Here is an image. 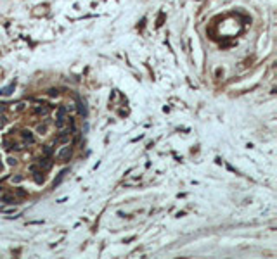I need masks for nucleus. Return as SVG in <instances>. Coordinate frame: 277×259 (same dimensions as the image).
Instances as JSON below:
<instances>
[{"instance_id":"15","label":"nucleus","mask_w":277,"mask_h":259,"mask_svg":"<svg viewBox=\"0 0 277 259\" xmlns=\"http://www.w3.org/2000/svg\"><path fill=\"white\" fill-rule=\"evenodd\" d=\"M21 180H23V176H16V178H14V181H16V183H19Z\"/></svg>"},{"instance_id":"12","label":"nucleus","mask_w":277,"mask_h":259,"mask_svg":"<svg viewBox=\"0 0 277 259\" xmlns=\"http://www.w3.org/2000/svg\"><path fill=\"white\" fill-rule=\"evenodd\" d=\"M16 195L17 197H26L28 193H26V190H23V188H16Z\"/></svg>"},{"instance_id":"4","label":"nucleus","mask_w":277,"mask_h":259,"mask_svg":"<svg viewBox=\"0 0 277 259\" xmlns=\"http://www.w3.org/2000/svg\"><path fill=\"white\" fill-rule=\"evenodd\" d=\"M33 175H35V181H37L38 185H40V183H43V181H45V178H43V175H42L40 171H33Z\"/></svg>"},{"instance_id":"6","label":"nucleus","mask_w":277,"mask_h":259,"mask_svg":"<svg viewBox=\"0 0 277 259\" xmlns=\"http://www.w3.org/2000/svg\"><path fill=\"white\" fill-rule=\"evenodd\" d=\"M64 123H66V118H56V128L62 130V128H64Z\"/></svg>"},{"instance_id":"3","label":"nucleus","mask_w":277,"mask_h":259,"mask_svg":"<svg viewBox=\"0 0 277 259\" xmlns=\"http://www.w3.org/2000/svg\"><path fill=\"white\" fill-rule=\"evenodd\" d=\"M21 136L28 142V144H33L35 142V136H33V133L29 131V130H24V131H21Z\"/></svg>"},{"instance_id":"9","label":"nucleus","mask_w":277,"mask_h":259,"mask_svg":"<svg viewBox=\"0 0 277 259\" xmlns=\"http://www.w3.org/2000/svg\"><path fill=\"white\" fill-rule=\"evenodd\" d=\"M78 105H80V107H78V109H80V114H82V116H87V107H85V104H83V102H78Z\"/></svg>"},{"instance_id":"8","label":"nucleus","mask_w":277,"mask_h":259,"mask_svg":"<svg viewBox=\"0 0 277 259\" xmlns=\"http://www.w3.org/2000/svg\"><path fill=\"white\" fill-rule=\"evenodd\" d=\"M35 112H37V114L45 116V114H49V109H47V107H37V109H35Z\"/></svg>"},{"instance_id":"5","label":"nucleus","mask_w":277,"mask_h":259,"mask_svg":"<svg viewBox=\"0 0 277 259\" xmlns=\"http://www.w3.org/2000/svg\"><path fill=\"white\" fill-rule=\"evenodd\" d=\"M14 86H16V83H11V85H9L7 88H4L0 93H2V95H11V93H12V90H14Z\"/></svg>"},{"instance_id":"11","label":"nucleus","mask_w":277,"mask_h":259,"mask_svg":"<svg viewBox=\"0 0 277 259\" xmlns=\"http://www.w3.org/2000/svg\"><path fill=\"white\" fill-rule=\"evenodd\" d=\"M43 156H45V157H50V156H52V147H49V145H47V147H43Z\"/></svg>"},{"instance_id":"14","label":"nucleus","mask_w":277,"mask_h":259,"mask_svg":"<svg viewBox=\"0 0 277 259\" xmlns=\"http://www.w3.org/2000/svg\"><path fill=\"white\" fill-rule=\"evenodd\" d=\"M49 95L50 97H57V90H49Z\"/></svg>"},{"instance_id":"10","label":"nucleus","mask_w":277,"mask_h":259,"mask_svg":"<svg viewBox=\"0 0 277 259\" xmlns=\"http://www.w3.org/2000/svg\"><path fill=\"white\" fill-rule=\"evenodd\" d=\"M66 111H68L66 107H64V105H61V107L57 109V118H64V114H66Z\"/></svg>"},{"instance_id":"13","label":"nucleus","mask_w":277,"mask_h":259,"mask_svg":"<svg viewBox=\"0 0 277 259\" xmlns=\"http://www.w3.org/2000/svg\"><path fill=\"white\" fill-rule=\"evenodd\" d=\"M37 130H38V133H42V135H43V133L47 131V124H38Z\"/></svg>"},{"instance_id":"7","label":"nucleus","mask_w":277,"mask_h":259,"mask_svg":"<svg viewBox=\"0 0 277 259\" xmlns=\"http://www.w3.org/2000/svg\"><path fill=\"white\" fill-rule=\"evenodd\" d=\"M40 162V168H45V169H50L52 162H49V159H43V161H38Z\"/></svg>"},{"instance_id":"2","label":"nucleus","mask_w":277,"mask_h":259,"mask_svg":"<svg viewBox=\"0 0 277 259\" xmlns=\"http://www.w3.org/2000/svg\"><path fill=\"white\" fill-rule=\"evenodd\" d=\"M0 202H4V204H16V202H17V199L14 197V193L0 192Z\"/></svg>"},{"instance_id":"1","label":"nucleus","mask_w":277,"mask_h":259,"mask_svg":"<svg viewBox=\"0 0 277 259\" xmlns=\"http://www.w3.org/2000/svg\"><path fill=\"white\" fill-rule=\"evenodd\" d=\"M71 157V147L69 145H64L57 150V161L59 162H66L68 159Z\"/></svg>"}]
</instances>
